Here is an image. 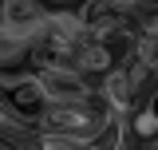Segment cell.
I'll use <instances>...</instances> for the list:
<instances>
[{"mask_svg": "<svg viewBox=\"0 0 158 150\" xmlns=\"http://www.w3.org/2000/svg\"><path fill=\"white\" fill-rule=\"evenodd\" d=\"M0 95H4L8 111L16 115L28 131H40V119L48 111V103H44V91H40L32 71H4L0 75Z\"/></svg>", "mask_w": 158, "mask_h": 150, "instance_id": "7a4b0ae2", "label": "cell"}, {"mask_svg": "<svg viewBox=\"0 0 158 150\" xmlns=\"http://www.w3.org/2000/svg\"><path fill=\"white\" fill-rule=\"evenodd\" d=\"M127 138H135L138 146H150L158 138V115L150 103H138L135 111L127 115Z\"/></svg>", "mask_w": 158, "mask_h": 150, "instance_id": "5b68a950", "label": "cell"}, {"mask_svg": "<svg viewBox=\"0 0 158 150\" xmlns=\"http://www.w3.org/2000/svg\"><path fill=\"white\" fill-rule=\"evenodd\" d=\"M24 59H28V44L16 40V36H8L0 28V75L8 71V67H24Z\"/></svg>", "mask_w": 158, "mask_h": 150, "instance_id": "8992f818", "label": "cell"}, {"mask_svg": "<svg viewBox=\"0 0 158 150\" xmlns=\"http://www.w3.org/2000/svg\"><path fill=\"white\" fill-rule=\"evenodd\" d=\"M44 20H48V4H40V0H0V28L24 44L40 36Z\"/></svg>", "mask_w": 158, "mask_h": 150, "instance_id": "277c9868", "label": "cell"}, {"mask_svg": "<svg viewBox=\"0 0 158 150\" xmlns=\"http://www.w3.org/2000/svg\"><path fill=\"white\" fill-rule=\"evenodd\" d=\"M40 91H44V103L48 107H67V103H87L91 99V83L83 79L71 67H52V71H40L36 75Z\"/></svg>", "mask_w": 158, "mask_h": 150, "instance_id": "3957f363", "label": "cell"}, {"mask_svg": "<svg viewBox=\"0 0 158 150\" xmlns=\"http://www.w3.org/2000/svg\"><path fill=\"white\" fill-rule=\"evenodd\" d=\"M111 123V115L103 111V103H99L95 95L87 99V103H67V107H48L44 119H40V131H52V134H67V138H75L83 146H91L103 127Z\"/></svg>", "mask_w": 158, "mask_h": 150, "instance_id": "6da1fadb", "label": "cell"}, {"mask_svg": "<svg viewBox=\"0 0 158 150\" xmlns=\"http://www.w3.org/2000/svg\"><path fill=\"white\" fill-rule=\"evenodd\" d=\"M150 107H154V115H158V91H154V95H150Z\"/></svg>", "mask_w": 158, "mask_h": 150, "instance_id": "52a82bcc", "label": "cell"}]
</instances>
